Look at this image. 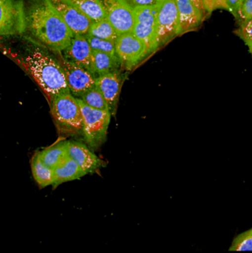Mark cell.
<instances>
[{"label":"cell","instance_id":"1","mask_svg":"<svg viewBox=\"0 0 252 253\" xmlns=\"http://www.w3.org/2000/svg\"><path fill=\"white\" fill-rule=\"evenodd\" d=\"M43 48L40 44H32L24 53L8 50L6 54L36 82L49 105L56 97L70 92L59 58Z\"/></svg>","mask_w":252,"mask_h":253},{"label":"cell","instance_id":"2","mask_svg":"<svg viewBox=\"0 0 252 253\" xmlns=\"http://www.w3.org/2000/svg\"><path fill=\"white\" fill-rule=\"evenodd\" d=\"M26 31L38 44L56 54L69 45L73 33L48 0H36L26 11Z\"/></svg>","mask_w":252,"mask_h":253},{"label":"cell","instance_id":"3","mask_svg":"<svg viewBox=\"0 0 252 253\" xmlns=\"http://www.w3.org/2000/svg\"><path fill=\"white\" fill-rule=\"evenodd\" d=\"M50 114L59 137L83 135V118L79 103L71 94L56 97L49 104Z\"/></svg>","mask_w":252,"mask_h":253},{"label":"cell","instance_id":"4","mask_svg":"<svg viewBox=\"0 0 252 253\" xmlns=\"http://www.w3.org/2000/svg\"><path fill=\"white\" fill-rule=\"evenodd\" d=\"M77 99V98H76ZM83 118V137L91 149L100 148L107 139L112 114L109 111L93 109L77 99Z\"/></svg>","mask_w":252,"mask_h":253},{"label":"cell","instance_id":"5","mask_svg":"<svg viewBox=\"0 0 252 253\" xmlns=\"http://www.w3.org/2000/svg\"><path fill=\"white\" fill-rule=\"evenodd\" d=\"M66 76V82L70 94L75 98H80L89 90L96 87V75L87 68L64 58L57 54Z\"/></svg>","mask_w":252,"mask_h":253},{"label":"cell","instance_id":"6","mask_svg":"<svg viewBox=\"0 0 252 253\" xmlns=\"http://www.w3.org/2000/svg\"><path fill=\"white\" fill-rule=\"evenodd\" d=\"M26 32V10L20 0H0V36Z\"/></svg>","mask_w":252,"mask_h":253},{"label":"cell","instance_id":"7","mask_svg":"<svg viewBox=\"0 0 252 253\" xmlns=\"http://www.w3.org/2000/svg\"><path fill=\"white\" fill-rule=\"evenodd\" d=\"M156 31L159 48L178 37V16L175 0H167L160 5Z\"/></svg>","mask_w":252,"mask_h":253},{"label":"cell","instance_id":"8","mask_svg":"<svg viewBox=\"0 0 252 253\" xmlns=\"http://www.w3.org/2000/svg\"><path fill=\"white\" fill-rule=\"evenodd\" d=\"M116 53L121 65L127 70L134 69L148 57L143 43L132 32L119 36L116 42Z\"/></svg>","mask_w":252,"mask_h":253},{"label":"cell","instance_id":"9","mask_svg":"<svg viewBox=\"0 0 252 253\" xmlns=\"http://www.w3.org/2000/svg\"><path fill=\"white\" fill-rule=\"evenodd\" d=\"M106 12V18L110 21L118 34L130 33L135 25L132 7L126 0H102Z\"/></svg>","mask_w":252,"mask_h":253},{"label":"cell","instance_id":"10","mask_svg":"<svg viewBox=\"0 0 252 253\" xmlns=\"http://www.w3.org/2000/svg\"><path fill=\"white\" fill-rule=\"evenodd\" d=\"M73 35H87L92 21L65 0H48Z\"/></svg>","mask_w":252,"mask_h":253},{"label":"cell","instance_id":"11","mask_svg":"<svg viewBox=\"0 0 252 253\" xmlns=\"http://www.w3.org/2000/svg\"><path fill=\"white\" fill-rule=\"evenodd\" d=\"M124 82L125 76L119 70L96 77V87L103 94L112 115L117 112Z\"/></svg>","mask_w":252,"mask_h":253},{"label":"cell","instance_id":"12","mask_svg":"<svg viewBox=\"0 0 252 253\" xmlns=\"http://www.w3.org/2000/svg\"><path fill=\"white\" fill-rule=\"evenodd\" d=\"M67 154L79 165L86 174L97 171L102 166V161L99 157L83 142L68 140Z\"/></svg>","mask_w":252,"mask_h":253},{"label":"cell","instance_id":"13","mask_svg":"<svg viewBox=\"0 0 252 253\" xmlns=\"http://www.w3.org/2000/svg\"><path fill=\"white\" fill-rule=\"evenodd\" d=\"M92 52L93 49L86 35H73L69 45L61 52V55L92 72Z\"/></svg>","mask_w":252,"mask_h":253},{"label":"cell","instance_id":"14","mask_svg":"<svg viewBox=\"0 0 252 253\" xmlns=\"http://www.w3.org/2000/svg\"><path fill=\"white\" fill-rule=\"evenodd\" d=\"M178 16V36L196 31L203 23L205 16L190 0H175Z\"/></svg>","mask_w":252,"mask_h":253},{"label":"cell","instance_id":"15","mask_svg":"<svg viewBox=\"0 0 252 253\" xmlns=\"http://www.w3.org/2000/svg\"><path fill=\"white\" fill-rule=\"evenodd\" d=\"M86 175L84 170L79 165L67 156L57 167L53 169V186L56 187L59 184L67 181L79 179Z\"/></svg>","mask_w":252,"mask_h":253},{"label":"cell","instance_id":"16","mask_svg":"<svg viewBox=\"0 0 252 253\" xmlns=\"http://www.w3.org/2000/svg\"><path fill=\"white\" fill-rule=\"evenodd\" d=\"M68 140L65 137H59L52 145L37 152L41 160L49 168L57 167L67 156Z\"/></svg>","mask_w":252,"mask_h":253},{"label":"cell","instance_id":"17","mask_svg":"<svg viewBox=\"0 0 252 253\" xmlns=\"http://www.w3.org/2000/svg\"><path fill=\"white\" fill-rule=\"evenodd\" d=\"M121 62L117 55L107 52L93 50L92 52V72L96 75H103L118 71Z\"/></svg>","mask_w":252,"mask_h":253},{"label":"cell","instance_id":"18","mask_svg":"<svg viewBox=\"0 0 252 253\" xmlns=\"http://www.w3.org/2000/svg\"><path fill=\"white\" fill-rule=\"evenodd\" d=\"M132 34L141 41L143 43L147 55L150 56L154 52L159 49L158 39H157V31L155 27H151L148 25H143L139 23H135Z\"/></svg>","mask_w":252,"mask_h":253},{"label":"cell","instance_id":"19","mask_svg":"<svg viewBox=\"0 0 252 253\" xmlns=\"http://www.w3.org/2000/svg\"><path fill=\"white\" fill-rule=\"evenodd\" d=\"M32 174L41 189L53 184V169L47 167L35 153L31 160Z\"/></svg>","mask_w":252,"mask_h":253},{"label":"cell","instance_id":"20","mask_svg":"<svg viewBox=\"0 0 252 253\" xmlns=\"http://www.w3.org/2000/svg\"><path fill=\"white\" fill-rule=\"evenodd\" d=\"M70 3L92 22H97L106 18V12L102 0H65Z\"/></svg>","mask_w":252,"mask_h":253},{"label":"cell","instance_id":"21","mask_svg":"<svg viewBox=\"0 0 252 253\" xmlns=\"http://www.w3.org/2000/svg\"><path fill=\"white\" fill-rule=\"evenodd\" d=\"M161 4L155 5H144V6H136L132 7L135 23L148 25L156 28L158 12Z\"/></svg>","mask_w":252,"mask_h":253},{"label":"cell","instance_id":"22","mask_svg":"<svg viewBox=\"0 0 252 253\" xmlns=\"http://www.w3.org/2000/svg\"><path fill=\"white\" fill-rule=\"evenodd\" d=\"M87 35L112 42H117L120 36L107 18L97 22H92V25Z\"/></svg>","mask_w":252,"mask_h":253},{"label":"cell","instance_id":"23","mask_svg":"<svg viewBox=\"0 0 252 253\" xmlns=\"http://www.w3.org/2000/svg\"><path fill=\"white\" fill-rule=\"evenodd\" d=\"M77 99H80L84 104H86L87 106L93 109L110 112L107 101L105 100L103 94L100 92V90L97 87L89 90L88 92H86L84 95H82L80 98H77Z\"/></svg>","mask_w":252,"mask_h":253},{"label":"cell","instance_id":"24","mask_svg":"<svg viewBox=\"0 0 252 253\" xmlns=\"http://www.w3.org/2000/svg\"><path fill=\"white\" fill-rule=\"evenodd\" d=\"M87 40L91 45V48L93 50H98L102 52H107L113 55H117L116 53V42L108 41V40H103L99 39L90 35H86Z\"/></svg>","mask_w":252,"mask_h":253},{"label":"cell","instance_id":"25","mask_svg":"<svg viewBox=\"0 0 252 253\" xmlns=\"http://www.w3.org/2000/svg\"><path fill=\"white\" fill-rule=\"evenodd\" d=\"M252 229L240 234L232 243L230 252H252Z\"/></svg>","mask_w":252,"mask_h":253},{"label":"cell","instance_id":"26","mask_svg":"<svg viewBox=\"0 0 252 253\" xmlns=\"http://www.w3.org/2000/svg\"><path fill=\"white\" fill-rule=\"evenodd\" d=\"M235 34L241 38L244 42L250 47L252 45V19L248 21L239 23L238 29L235 31Z\"/></svg>","mask_w":252,"mask_h":253},{"label":"cell","instance_id":"27","mask_svg":"<svg viewBox=\"0 0 252 253\" xmlns=\"http://www.w3.org/2000/svg\"><path fill=\"white\" fill-rule=\"evenodd\" d=\"M235 18L239 23L252 19V0H243L239 6Z\"/></svg>","mask_w":252,"mask_h":253},{"label":"cell","instance_id":"28","mask_svg":"<svg viewBox=\"0 0 252 253\" xmlns=\"http://www.w3.org/2000/svg\"><path fill=\"white\" fill-rule=\"evenodd\" d=\"M203 4L208 14L216 10H228L227 0H203Z\"/></svg>","mask_w":252,"mask_h":253},{"label":"cell","instance_id":"29","mask_svg":"<svg viewBox=\"0 0 252 253\" xmlns=\"http://www.w3.org/2000/svg\"><path fill=\"white\" fill-rule=\"evenodd\" d=\"M131 7L144 6V5H155L158 4L157 0H126ZM160 4V3H159Z\"/></svg>","mask_w":252,"mask_h":253},{"label":"cell","instance_id":"30","mask_svg":"<svg viewBox=\"0 0 252 253\" xmlns=\"http://www.w3.org/2000/svg\"><path fill=\"white\" fill-rule=\"evenodd\" d=\"M243 0H227V6H228V11H230L234 16L237 13V10L239 6L241 5Z\"/></svg>","mask_w":252,"mask_h":253},{"label":"cell","instance_id":"31","mask_svg":"<svg viewBox=\"0 0 252 253\" xmlns=\"http://www.w3.org/2000/svg\"><path fill=\"white\" fill-rule=\"evenodd\" d=\"M194 5H195V7L205 16V13H206V11H205V8H204V4H203V0H190Z\"/></svg>","mask_w":252,"mask_h":253},{"label":"cell","instance_id":"32","mask_svg":"<svg viewBox=\"0 0 252 253\" xmlns=\"http://www.w3.org/2000/svg\"><path fill=\"white\" fill-rule=\"evenodd\" d=\"M165 1H167V0H157V2L158 3H160V4H162V3H164Z\"/></svg>","mask_w":252,"mask_h":253},{"label":"cell","instance_id":"33","mask_svg":"<svg viewBox=\"0 0 252 253\" xmlns=\"http://www.w3.org/2000/svg\"><path fill=\"white\" fill-rule=\"evenodd\" d=\"M249 49H250V52H251V53H252V46H250V47H249Z\"/></svg>","mask_w":252,"mask_h":253}]
</instances>
